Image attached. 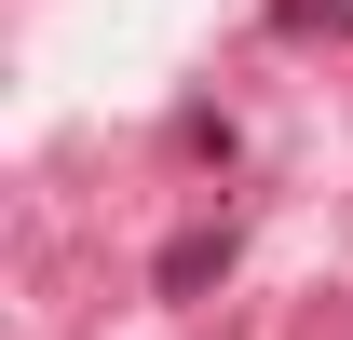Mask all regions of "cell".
Masks as SVG:
<instances>
[{
	"label": "cell",
	"instance_id": "1",
	"mask_svg": "<svg viewBox=\"0 0 353 340\" xmlns=\"http://www.w3.org/2000/svg\"><path fill=\"white\" fill-rule=\"evenodd\" d=\"M218 272H231V232H176V245H163V286H176V299L218 286Z\"/></svg>",
	"mask_w": 353,
	"mask_h": 340
},
{
	"label": "cell",
	"instance_id": "2",
	"mask_svg": "<svg viewBox=\"0 0 353 340\" xmlns=\"http://www.w3.org/2000/svg\"><path fill=\"white\" fill-rule=\"evenodd\" d=\"M299 14H340V28H353V0H299Z\"/></svg>",
	"mask_w": 353,
	"mask_h": 340
}]
</instances>
